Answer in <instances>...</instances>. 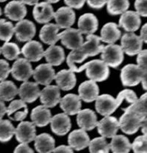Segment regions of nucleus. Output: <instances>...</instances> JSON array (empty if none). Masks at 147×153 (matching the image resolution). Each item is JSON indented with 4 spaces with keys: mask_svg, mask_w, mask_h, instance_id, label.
Listing matches in <instances>:
<instances>
[{
    "mask_svg": "<svg viewBox=\"0 0 147 153\" xmlns=\"http://www.w3.org/2000/svg\"><path fill=\"white\" fill-rule=\"evenodd\" d=\"M120 79L122 85L134 87L142 82L143 90H146L147 72L136 64H127L121 70Z\"/></svg>",
    "mask_w": 147,
    "mask_h": 153,
    "instance_id": "obj_3",
    "label": "nucleus"
},
{
    "mask_svg": "<svg viewBox=\"0 0 147 153\" xmlns=\"http://www.w3.org/2000/svg\"><path fill=\"white\" fill-rule=\"evenodd\" d=\"M101 59L108 67L117 68L122 63L124 60V52L121 46L109 44L104 46L101 52Z\"/></svg>",
    "mask_w": 147,
    "mask_h": 153,
    "instance_id": "obj_6",
    "label": "nucleus"
},
{
    "mask_svg": "<svg viewBox=\"0 0 147 153\" xmlns=\"http://www.w3.org/2000/svg\"><path fill=\"white\" fill-rule=\"evenodd\" d=\"M40 100L46 108H54L61 100L60 88L55 85H46L40 92Z\"/></svg>",
    "mask_w": 147,
    "mask_h": 153,
    "instance_id": "obj_12",
    "label": "nucleus"
},
{
    "mask_svg": "<svg viewBox=\"0 0 147 153\" xmlns=\"http://www.w3.org/2000/svg\"><path fill=\"white\" fill-rule=\"evenodd\" d=\"M121 37V31L115 22H108L102 28L101 41L108 44H113Z\"/></svg>",
    "mask_w": 147,
    "mask_h": 153,
    "instance_id": "obj_31",
    "label": "nucleus"
},
{
    "mask_svg": "<svg viewBox=\"0 0 147 153\" xmlns=\"http://www.w3.org/2000/svg\"><path fill=\"white\" fill-rule=\"evenodd\" d=\"M78 26L79 31L82 34H92L98 29V19L93 13H85L79 17Z\"/></svg>",
    "mask_w": 147,
    "mask_h": 153,
    "instance_id": "obj_29",
    "label": "nucleus"
},
{
    "mask_svg": "<svg viewBox=\"0 0 147 153\" xmlns=\"http://www.w3.org/2000/svg\"><path fill=\"white\" fill-rule=\"evenodd\" d=\"M60 40L66 48L71 50L78 49L84 43L82 34L79 30L72 28H67V30L61 32Z\"/></svg>",
    "mask_w": 147,
    "mask_h": 153,
    "instance_id": "obj_13",
    "label": "nucleus"
},
{
    "mask_svg": "<svg viewBox=\"0 0 147 153\" xmlns=\"http://www.w3.org/2000/svg\"><path fill=\"white\" fill-rule=\"evenodd\" d=\"M141 24L140 16L135 11L128 10L122 13L119 21V26L127 32H134L139 29Z\"/></svg>",
    "mask_w": 147,
    "mask_h": 153,
    "instance_id": "obj_15",
    "label": "nucleus"
},
{
    "mask_svg": "<svg viewBox=\"0 0 147 153\" xmlns=\"http://www.w3.org/2000/svg\"><path fill=\"white\" fill-rule=\"evenodd\" d=\"M14 134L19 143H31L36 137L35 125L28 121H22L15 129Z\"/></svg>",
    "mask_w": 147,
    "mask_h": 153,
    "instance_id": "obj_11",
    "label": "nucleus"
},
{
    "mask_svg": "<svg viewBox=\"0 0 147 153\" xmlns=\"http://www.w3.org/2000/svg\"><path fill=\"white\" fill-rule=\"evenodd\" d=\"M122 111L124 114L120 118V128L127 134H134L138 131L142 123L146 117L138 114L128 108H122Z\"/></svg>",
    "mask_w": 147,
    "mask_h": 153,
    "instance_id": "obj_5",
    "label": "nucleus"
},
{
    "mask_svg": "<svg viewBox=\"0 0 147 153\" xmlns=\"http://www.w3.org/2000/svg\"><path fill=\"white\" fill-rule=\"evenodd\" d=\"M1 7H0V16H1Z\"/></svg>",
    "mask_w": 147,
    "mask_h": 153,
    "instance_id": "obj_56",
    "label": "nucleus"
},
{
    "mask_svg": "<svg viewBox=\"0 0 147 153\" xmlns=\"http://www.w3.org/2000/svg\"><path fill=\"white\" fill-rule=\"evenodd\" d=\"M4 11L6 17L13 21H20L26 16L27 9L21 1L13 0L6 4Z\"/></svg>",
    "mask_w": 147,
    "mask_h": 153,
    "instance_id": "obj_20",
    "label": "nucleus"
},
{
    "mask_svg": "<svg viewBox=\"0 0 147 153\" xmlns=\"http://www.w3.org/2000/svg\"><path fill=\"white\" fill-rule=\"evenodd\" d=\"M98 132L102 137L106 138H112L116 135L120 128L119 121L114 117L105 116L102 120L97 122Z\"/></svg>",
    "mask_w": 147,
    "mask_h": 153,
    "instance_id": "obj_9",
    "label": "nucleus"
},
{
    "mask_svg": "<svg viewBox=\"0 0 147 153\" xmlns=\"http://www.w3.org/2000/svg\"><path fill=\"white\" fill-rule=\"evenodd\" d=\"M89 151L91 153H108L110 150L109 144L108 143L105 137H97L90 140Z\"/></svg>",
    "mask_w": 147,
    "mask_h": 153,
    "instance_id": "obj_38",
    "label": "nucleus"
},
{
    "mask_svg": "<svg viewBox=\"0 0 147 153\" xmlns=\"http://www.w3.org/2000/svg\"><path fill=\"white\" fill-rule=\"evenodd\" d=\"M60 28L53 23H46L40 31V39L48 45H55L61 39V33L58 34Z\"/></svg>",
    "mask_w": 147,
    "mask_h": 153,
    "instance_id": "obj_27",
    "label": "nucleus"
},
{
    "mask_svg": "<svg viewBox=\"0 0 147 153\" xmlns=\"http://www.w3.org/2000/svg\"><path fill=\"white\" fill-rule=\"evenodd\" d=\"M28 110L25 102L22 100H13L7 108V116L14 121H22L26 118Z\"/></svg>",
    "mask_w": 147,
    "mask_h": 153,
    "instance_id": "obj_25",
    "label": "nucleus"
},
{
    "mask_svg": "<svg viewBox=\"0 0 147 153\" xmlns=\"http://www.w3.org/2000/svg\"><path fill=\"white\" fill-rule=\"evenodd\" d=\"M6 112H7V108H6L5 104H4V101L0 100V120L2 119Z\"/></svg>",
    "mask_w": 147,
    "mask_h": 153,
    "instance_id": "obj_51",
    "label": "nucleus"
},
{
    "mask_svg": "<svg viewBox=\"0 0 147 153\" xmlns=\"http://www.w3.org/2000/svg\"><path fill=\"white\" fill-rule=\"evenodd\" d=\"M32 76L36 83L46 86L55 79V70L51 64H42L33 70Z\"/></svg>",
    "mask_w": 147,
    "mask_h": 153,
    "instance_id": "obj_14",
    "label": "nucleus"
},
{
    "mask_svg": "<svg viewBox=\"0 0 147 153\" xmlns=\"http://www.w3.org/2000/svg\"><path fill=\"white\" fill-rule=\"evenodd\" d=\"M77 124L85 131H91L97 127V117L95 112L91 109L79 111L77 114Z\"/></svg>",
    "mask_w": 147,
    "mask_h": 153,
    "instance_id": "obj_28",
    "label": "nucleus"
},
{
    "mask_svg": "<svg viewBox=\"0 0 147 153\" xmlns=\"http://www.w3.org/2000/svg\"><path fill=\"white\" fill-rule=\"evenodd\" d=\"M23 4H28V5H35L37 4L39 0H20Z\"/></svg>",
    "mask_w": 147,
    "mask_h": 153,
    "instance_id": "obj_52",
    "label": "nucleus"
},
{
    "mask_svg": "<svg viewBox=\"0 0 147 153\" xmlns=\"http://www.w3.org/2000/svg\"><path fill=\"white\" fill-rule=\"evenodd\" d=\"M1 53V47H0V54Z\"/></svg>",
    "mask_w": 147,
    "mask_h": 153,
    "instance_id": "obj_57",
    "label": "nucleus"
},
{
    "mask_svg": "<svg viewBox=\"0 0 147 153\" xmlns=\"http://www.w3.org/2000/svg\"><path fill=\"white\" fill-rule=\"evenodd\" d=\"M38 84L25 81L18 89V94L21 100L25 102L32 103L40 96Z\"/></svg>",
    "mask_w": 147,
    "mask_h": 153,
    "instance_id": "obj_24",
    "label": "nucleus"
},
{
    "mask_svg": "<svg viewBox=\"0 0 147 153\" xmlns=\"http://www.w3.org/2000/svg\"><path fill=\"white\" fill-rule=\"evenodd\" d=\"M137 65L143 70L144 71L147 72V63H146V50H141L138 54L137 57Z\"/></svg>",
    "mask_w": 147,
    "mask_h": 153,
    "instance_id": "obj_45",
    "label": "nucleus"
},
{
    "mask_svg": "<svg viewBox=\"0 0 147 153\" xmlns=\"http://www.w3.org/2000/svg\"><path fill=\"white\" fill-rule=\"evenodd\" d=\"M10 73L9 64L5 60L0 59V82L4 81Z\"/></svg>",
    "mask_w": 147,
    "mask_h": 153,
    "instance_id": "obj_43",
    "label": "nucleus"
},
{
    "mask_svg": "<svg viewBox=\"0 0 147 153\" xmlns=\"http://www.w3.org/2000/svg\"><path fill=\"white\" fill-rule=\"evenodd\" d=\"M87 41L82 43L78 49L72 50L67 58V63L70 70L73 72L77 71L75 63H82L88 57H92L101 53L104 45L101 44L100 37L94 34H88Z\"/></svg>",
    "mask_w": 147,
    "mask_h": 153,
    "instance_id": "obj_1",
    "label": "nucleus"
},
{
    "mask_svg": "<svg viewBox=\"0 0 147 153\" xmlns=\"http://www.w3.org/2000/svg\"><path fill=\"white\" fill-rule=\"evenodd\" d=\"M124 100L132 104L137 101V94L131 90L126 89L120 92L116 99L109 94L98 96L96 100V110L102 116H109L117 110Z\"/></svg>",
    "mask_w": 147,
    "mask_h": 153,
    "instance_id": "obj_2",
    "label": "nucleus"
},
{
    "mask_svg": "<svg viewBox=\"0 0 147 153\" xmlns=\"http://www.w3.org/2000/svg\"><path fill=\"white\" fill-rule=\"evenodd\" d=\"M88 6L94 9H100L105 6L108 0H86Z\"/></svg>",
    "mask_w": 147,
    "mask_h": 153,
    "instance_id": "obj_47",
    "label": "nucleus"
},
{
    "mask_svg": "<svg viewBox=\"0 0 147 153\" xmlns=\"http://www.w3.org/2000/svg\"><path fill=\"white\" fill-rule=\"evenodd\" d=\"M128 108L134 111L138 114L141 116L146 117V94L145 93L144 94L140 97V99H137V101L134 102V103L131 105L130 106L127 107Z\"/></svg>",
    "mask_w": 147,
    "mask_h": 153,
    "instance_id": "obj_41",
    "label": "nucleus"
},
{
    "mask_svg": "<svg viewBox=\"0 0 147 153\" xmlns=\"http://www.w3.org/2000/svg\"><path fill=\"white\" fill-rule=\"evenodd\" d=\"M130 3L128 0H108L107 10L109 14H122L128 10Z\"/></svg>",
    "mask_w": 147,
    "mask_h": 153,
    "instance_id": "obj_36",
    "label": "nucleus"
},
{
    "mask_svg": "<svg viewBox=\"0 0 147 153\" xmlns=\"http://www.w3.org/2000/svg\"><path fill=\"white\" fill-rule=\"evenodd\" d=\"M21 53L29 61H39L43 57V46L37 40H29L22 48Z\"/></svg>",
    "mask_w": 147,
    "mask_h": 153,
    "instance_id": "obj_18",
    "label": "nucleus"
},
{
    "mask_svg": "<svg viewBox=\"0 0 147 153\" xmlns=\"http://www.w3.org/2000/svg\"><path fill=\"white\" fill-rule=\"evenodd\" d=\"M43 57H45L48 64L52 66H59L65 60V53L61 46L51 45L46 51H44Z\"/></svg>",
    "mask_w": 147,
    "mask_h": 153,
    "instance_id": "obj_32",
    "label": "nucleus"
},
{
    "mask_svg": "<svg viewBox=\"0 0 147 153\" xmlns=\"http://www.w3.org/2000/svg\"><path fill=\"white\" fill-rule=\"evenodd\" d=\"M54 153H73V150L70 146H65V145H61L55 148L52 151Z\"/></svg>",
    "mask_w": 147,
    "mask_h": 153,
    "instance_id": "obj_49",
    "label": "nucleus"
},
{
    "mask_svg": "<svg viewBox=\"0 0 147 153\" xmlns=\"http://www.w3.org/2000/svg\"><path fill=\"white\" fill-rule=\"evenodd\" d=\"M15 153H33L34 151L28 146V143H20V144L18 145L14 150Z\"/></svg>",
    "mask_w": 147,
    "mask_h": 153,
    "instance_id": "obj_48",
    "label": "nucleus"
},
{
    "mask_svg": "<svg viewBox=\"0 0 147 153\" xmlns=\"http://www.w3.org/2000/svg\"><path fill=\"white\" fill-rule=\"evenodd\" d=\"M64 3L71 8L80 9L85 4L86 0H64Z\"/></svg>",
    "mask_w": 147,
    "mask_h": 153,
    "instance_id": "obj_46",
    "label": "nucleus"
},
{
    "mask_svg": "<svg viewBox=\"0 0 147 153\" xmlns=\"http://www.w3.org/2000/svg\"><path fill=\"white\" fill-rule=\"evenodd\" d=\"M53 7L47 1L37 3L33 9V16L38 23H48L54 18Z\"/></svg>",
    "mask_w": 147,
    "mask_h": 153,
    "instance_id": "obj_19",
    "label": "nucleus"
},
{
    "mask_svg": "<svg viewBox=\"0 0 147 153\" xmlns=\"http://www.w3.org/2000/svg\"><path fill=\"white\" fill-rule=\"evenodd\" d=\"M81 101L80 97L76 94H67L60 100V107L67 115H75L81 110Z\"/></svg>",
    "mask_w": 147,
    "mask_h": 153,
    "instance_id": "obj_22",
    "label": "nucleus"
},
{
    "mask_svg": "<svg viewBox=\"0 0 147 153\" xmlns=\"http://www.w3.org/2000/svg\"><path fill=\"white\" fill-rule=\"evenodd\" d=\"M1 52L3 54V56L9 61H13L18 58L21 53L18 45L15 43L10 42H5L3 44L1 47Z\"/></svg>",
    "mask_w": 147,
    "mask_h": 153,
    "instance_id": "obj_39",
    "label": "nucleus"
},
{
    "mask_svg": "<svg viewBox=\"0 0 147 153\" xmlns=\"http://www.w3.org/2000/svg\"><path fill=\"white\" fill-rule=\"evenodd\" d=\"M55 139L49 134L43 133L36 136L34 139V147L40 153H50L55 149Z\"/></svg>",
    "mask_w": 147,
    "mask_h": 153,
    "instance_id": "obj_33",
    "label": "nucleus"
},
{
    "mask_svg": "<svg viewBox=\"0 0 147 153\" xmlns=\"http://www.w3.org/2000/svg\"><path fill=\"white\" fill-rule=\"evenodd\" d=\"M84 70H86L87 77L96 82H104L110 74L108 66L104 61L99 59L93 60L77 68L76 73H80Z\"/></svg>",
    "mask_w": 147,
    "mask_h": 153,
    "instance_id": "obj_4",
    "label": "nucleus"
},
{
    "mask_svg": "<svg viewBox=\"0 0 147 153\" xmlns=\"http://www.w3.org/2000/svg\"><path fill=\"white\" fill-rule=\"evenodd\" d=\"M56 25L60 28H69L76 21V13L70 7H61L54 13Z\"/></svg>",
    "mask_w": 147,
    "mask_h": 153,
    "instance_id": "obj_17",
    "label": "nucleus"
},
{
    "mask_svg": "<svg viewBox=\"0 0 147 153\" xmlns=\"http://www.w3.org/2000/svg\"><path fill=\"white\" fill-rule=\"evenodd\" d=\"M15 128L8 120H0V142L6 143L11 140Z\"/></svg>",
    "mask_w": 147,
    "mask_h": 153,
    "instance_id": "obj_37",
    "label": "nucleus"
},
{
    "mask_svg": "<svg viewBox=\"0 0 147 153\" xmlns=\"http://www.w3.org/2000/svg\"><path fill=\"white\" fill-rule=\"evenodd\" d=\"M146 23L142 26L141 30H140V37L141 38V40H143V42H144L145 43H146L147 42V30H146Z\"/></svg>",
    "mask_w": 147,
    "mask_h": 153,
    "instance_id": "obj_50",
    "label": "nucleus"
},
{
    "mask_svg": "<svg viewBox=\"0 0 147 153\" xmlns=\"http://www.w3.org/2000/svg\"><path fill=\"white\" fill-rule=\"evenodd\" d=\"M32 123L38 127H44L50 123L52 119L51 112L44 105H38L34 108L31 114Z\"/></svg>",
    "mask_w": 147,
    "mask_h": 153,
    "instance_id": "obj_30",
    "label": "nucleus"
},
{
    "mask_svg": "<svg viewBox=\"0 0 147 153\" xmlns=\"http://www.w3.org/2000/svg\"><path fill=\"white\" fill-rule=\"evenodd\" d=\"M121 47L125 54L134 56L142 50L143 40L134 32H127L121 38Z\"/></svg>",
    "mask_w": 147,
    "mask_h": 153,
    "instance_id": "obj_7",
    "label": "nucleus"
},
{
    "mask_svg": "<svg viewBox=\"0 0 147 153\" xmlns=\"http://www.w3.org/2000/svg\"><path fill=\"white\" fill-rule=\"evenodd\" d=\"M57 86L63 91H70L76 85V77L74 72L70 70H62L55 76Z\"/></svg>",
    "mask_w": 147,
    "mask_h": 153,
    "instance_id": "obj_26",
    "label": "nucleus"
},
{
    "mask_svg": "<svg viewBox=\"0 0 147 153\" xmlns=\"http://www.w3.org/2000/svg\"><path fill=\"white\" fill-rule=\"evenodd\" d=\"M140 128H141L142 132L143 133V134H146L147 131V118L144 120L142 123L141 126H140Z\"/></svg>",
    "mask_w": 147,
    "mask_h": 153,
    "instance_id": "obj_53",
    "label": "nucleus"
},
{
    "mask_svg": "<svg viewBox=\"0 0 147 153\" xmlns=\"http://www.w3.org/2000/svg\"><path fill=\"white\" fill-rule=\"evenodd\" d=\"M131 149L135 153L147 152V138L146 134L138 136L134 139V142L131 144Z\"/></svg>",
    "mask_w": 147,
    "mask_h": 153,
    "instance_id": "obj_42",
    "label": "nucleus"
},
{
    "mask_svg": "<svg viewBox=\"0 0 147 153\" xmlns=\"http://www.w3.org/2000/svg\"><path fill=\"white\" fill-rule=\"evenodd\" d=\"M60 0H46V1H47L49 3H57Z\"/></svg>",
    "mask_w": 147,
    "mask_h": 153,
    "instance_id": "obj_54",
    "label": "nucleus"
},
{
    "mask_svg": "<svg viewBox=\"0 0 147 153\" xmlns=\"http://www.w3.org/2000/svg\"><path fill=\"white\" fill-rule=\"evenodd\" d=\"M7 1V0H0V2H3V1Z\"/></svg>",
    "mask_w": 147,
    "mask_h": 153,
    "instance_id": "obj_55",
    "label": "nucleus"
},
{
    "mask_svg": "<svg viewBox=\"0 0 147 153\" xmlns=\"http://www.w3.org/2000/svg\"><path fill=\"white\" fill-rule=\"evenodd\" d=\"M14 34V27L10 22L0 19V40L8 42Z\"/></svg>",
    "mask_w": 147,
    "mask_h": 153,
    "instance_id": "obj_40",
    "label": "nucleus"
},
{
    "mask_svg": "<svg viewBox=\"0 0 147 153\" xmlns=\"http://www.w3.org/2000/svg\"><path fill=\"white\" fill-rule=\"evenodd\" d=\"M99 90L96 82L93 80L85 81L79 87V94L81 100L85 102H92L97 100Z\"/></svg>",
    "mask_w": 147,
    "mask_h": 153,
    "instance_id": "obj_23",
    "label": "nucleus"
},
{
    "mask_svg": "<svg viewBox=\"0 0 147 153\" xmlns=\"http://www.w3.org/2000/svg\"><path fill=\"white\" fill-rule=\"evenodd\" d=\"M12 76L16 80L25 82L32 76L33 70L30 61L26 58H16L10 69Z\"/></svg>",
    "mask_w": 147,
    "mask_h": 153,
    "instance_id": "obj_8",
    "label": "nucleus"
},
{
    "mask_svg": "<svg viewBox=\"0 0 147 153\" xmlns=\"http://www.w3.org/2000/svg\"><path fill=\"white\" fill-rule=\"evenodd\" d=\"M109 147L114 153H128L131 149L130 141L123 135L114 136Z\"/></svg>",
    "mask_w": 147,
    "mask_h": 153,
    "instance_id": "obj_34",
    "label": "nucleus"
},
{
    "mask_svg": "<svg viewBox=\"0 0 147 153\" xmlns=\"http://www.w3.org/2000/svg\"><path fill=\"white\" fill-rule=\"evenodd\" d=\"M18 94V89L15 84L10 81H2L0 83V100L8 102Z\"/></svg>",
    "mask_w": 147,
    "mask_h": 153,
    "instance_id": "obj_35",
    "label": "nucleus"
},
{
    "mask_svg": "<svg viewBox=\"0 0 147 153\" xmlns=\"http://www.w3.org/2000/svg\"><path fill=\"white\" fill-rule=\"evenodd\" d=\"M52 132L58 136H64L70 131L71 128V121L68 115L65 113L55 115L50 121Z\"/></svg>",
    "mask_w": 147,
    "mask_h": 153,
    "instance_id": "obj_16",
    "label": "nucleus"
},
{
    "mask_svg": "<svg viewBox=\"0 0 147 153\" xmlns=\"http://www.w3.org/2000/svg\"><path fill=\"white\" fill-rule=\"evenodd\" d=\"M36 27L31 21L22 19L16 24L14 27V34L16 38L19 42H28L34 37Z\"/></svg>",
    "mask_w": 147,
    "mask_h": 153,
    "instance_id": "obj_10",
    "label": "nucleus"
},
{
    "mask_svg": "<svg viewBox=\"0 0 147 153\" xmlns=\"http://www.w3.org/2000/svg\"><path fill=\"white\" fill-rule=\"evenodd\" d=\"M146 1L147 0H136L134 2V7L136 11L140 16L146 17L147 10H146Z\"/></svg>",
    "mask_w": 147,
    "mask_h": 153,
    "instance_id": "obj_44",
    "label": "nucleus"
},
{
    "mask_svg": "<svg viewBox=\"0 0 147 153\" xmlns=\"http://www.w3.org/2000/svg\"><path fill=\"white\" fill-rule=\"evenodd\" d=\"M90 137L85 130L76 129L70 132L68 137L69 146L73 149L80 151L85 149L89 145Z\"/></svg>",
    "mask_w": 147,
    "mask_h": 153,
    "instance_id": "obj_21",
    "label": "nucleus"
}]
</instances>
